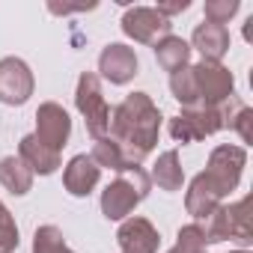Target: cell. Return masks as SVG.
<instances>
[{"mask_svg":"<svg viewBox=\"0 0 253 253\" xmlns=\"http://www.w3.org/2000/svg\"><path fill=\"white\" fill-rule=\"evenodd\" d=\"M158 134H161V110L146 92L125 95L110 110L107 137H113L134 164H140L155 149Z\"/></svg>","mask_w":253,"mask_h":253,"instance_id":"1","label":"cell"},{"mask_svg":"<svg viewBox=\"0 0 253 253\" xmlns=\"http://www.w3.org/2000/svg\"><path fill=\"white\" fill-rule=\"evenodd\" d=\"M149 173L143 167H131L119 173L104 191H101V214L107 220H125L146 197H149Z\"/></svg>","mask_w":253,"mask_h":253,"instance_id":"2","label":"cell"},{"mask_svg":"<svg viewBox=\"0 0 253 253\" xmlns=\"http://www.w3.org/2000/svg\"><path fill=\"white\" fill-rule=\"evenodd\" d=\"M75 104L86 122V131L92 140H101L107 137V128H110V107L104 101V89H101V78L95 72H84L81 81H78V89H75Z\"/></svg>","mask_w":253,"mask_h":253,"instance_id":"3","label":"cell"},{"mask_svg":"<svg viewBox=\"0 0 253 253\" xmlns=\"http://www.w3.org/2000/svg\"><path fill=\"white\" fill-rule=\"evenodd\" d=\"M244 164H247V152L241 146H217L211 155H209V167L203 170V176L209 179V185L220 194V197H229L238 182H241V173H244Z\"/></svg>","mask_w":253,"mask_h":253,"instance_id":"4","label":"cell"},{"mask_svg":"<svg viewBox=\"0 0 253 253\" xmlns=\"http://www.w3.org/2000/svg\"><path fill=\"white\" fill-rule=\"evenodd\" d=\"M223 128V110L220 107H194L182 110L170 119V137L176 143H197L203 137H211Z\"/></svg>","mask_w":253,"mask_h":253,"instance_id":"5","label":"cell"},{"mask_svg":"<svg viewBox=\"0 0 253 253\" xmlns=\"http://www.w3.org/2000/svg\"><path fill=\"white\" fill-rule=\"evenodd\" d=\"M194 78H197V89H200V104L203 107H220L235 92V78L220 63H206V60L197 63L194 66Z\"/></svg>","mask_w":253,"mask_h":253,"instance_id":"6","label":"cell"},{"mask_svg":"<svg viewBox=\"0 0 253 253\" xmlns=\"http://www.w3.org/2000/svg\"><path fill=\"white\" fill-rule=\"evenodd\" d=\"M170 18H164L155 6H131L122 15V33L140 45H155L158 39L170 36Z\"/></svg>","mask_w":253,"mask_h":253,"instance_id":"7","label":"cell"},{"mask_svg":"<svg viewBox=\"0 0 253 253\" xmlns=\"http://www.w3.org/2000/svg\"><path fill=\"white\" fill-rule=\"evenodd\" d=\"M33 72L21 57H3L0 60V101L18 107L33 95Z\"/></svg>","mask_w":253,"mask_h":253,"instance_id":"8","label":"cell"},{"mask_svg":"<svg viewBox=\"0 0 253 253\" xmlns=\"http://www.w3.org/2000/svg\"><path fill=\"white\" fill-rule=\"evenodd\" d=\"M45 146H51L54 152H60L66 143H69V134H72V119L69 113L63 110V104L57 101H45L39 104L36 110V131H33Z\"/></svg>","mask_w":253,"mask_h":253,"instance_id":"9","label":"cell"},{"mask_svg":"<svg viewBox=\"0 0 253 253\" xmlns=\"http://www.w3.org/2000/svg\"><path fill=\"white\" fill-rule=\"evenodd\" d=\"M137 69H140V63H137L134 48L122 45V42H110V45L101 51V57H98V72H101V78L110 81V84H116V86L128 84V81L137 75Z\"/></svg>","mask_w":253,"mask_h":253,"instance_id":"10","label":"cell"},{"mask_svg":"<svg viewBox=\"0 0 253 253\" xmlns=\"http://www.w3.org/2000/svg\"><path fill=\"white\" fill-rule=\"evenodd\" d=\"M116 241L122 253H158L161 235L146 217H125L116 232Z\"/></svg>","mask_w":253,"mask_h":253,"instance_id":"11","label":"cell"},{"mask_svg":"<svg viewBox=\"0 0 253 253\" xmlns=\"http://www.w3.org/2000/svg\"><path fill=\"white\" fill-rule=\"evenodd\" d=\"M101 179V167L89 155H75L63 170V185L72 197H89Z\"/></svg>","mask_w":253,"mask_h":253,"instance_id":"12","label":"cell"},{"mask_svg":"<svg viewBox=\"0 0 253 253\" xmlns=\"http://www.w3.org/2000/svg\"><path fill=\"white\" fill-rule=\"evenodd\" d=\"M220 194L209 185V179L203 176V173H197L194 179H191V185H188V194H185V209H188V214L194 217V223H200V220H206L217 206H220Z\"/></svg>","mask_w":253,"mask_h":253,"instance_id":"13","label":"cell"},{"mask_svg":"<svg viewBox=\"0 0 253 253\" xmlns=\"http://www.w3.org/2000/svg\"><path fill=\"white\" fill-rule=\"evenodd\" d=\"M191 45L203 54L206 63H220L223 54L229 51V30L220 27V24H209V21H203V24L194 30Z\"/></svg>","mask_w":253,"mask_h":253,"instance_id":"14","label":"cell"},{"mask_svg":"<svg viewBox=\"0 0 253 253\" xmlns=\"http://www.w3.org/2000/svg\"><path fill=\"white\" fill-rule=\"evenodd\" d=\"M18 158H21L33 173H42V176H51V173L60 167V152H54L51 146H45L36 134L21 137V143H18Z\"/></svg>","mask_w":253,"mask_h":253,"instance_id":"15","label":"cell"},{"mask_svg":"<svg viewBox=\"0 0 253 253\" xmlns=\"http://www.w3.org/2000/svg\"><path fill=\"white\" fill-rule=\"evenodd\" d=\"M155 60H158V66L164 72L176 75V72L188 69V63H191V45L185 39H179V36L170 33V36H164V39L155 42Z\"/></svg>","mask_w":253,"mask_h":253,"instance_id":"16","label":"cell"},{"mask_svg":"<svg viewBox=\"0 0 253 253\" xmlns=\"http://www.w3.org/2000/svg\"><path fill=\"white\" fill-rule=\"evenodd\" d=\"M0 185L15 197H24L33 188V170L18 155H6L0 158Z\"/></svg>","mask_w":253,"mask_h":253,"instance_id":"17","label":"cell"},{"mask_svg":"<svg viewBox=\"0 0 253 253\" xmlns=\"http://www.w3.org/2000/svg\"><path fill=\"white\" fill-rule=\"evenodd\" d=\"M149 182H155L161 191H179L182 182H185V170L179 164V152L176 149H167L158 155L152 173H149Z\"/></svg>","mask_w":253,"mask_h":253,"instance_id":"18","label":"cell"},{"mask_svg":"<svg viewBox=\"0 0 253 253\" xmlns=\"http://www.w3.org/2000/svg\"><path fill=\"white\" fill-rule=\"evenodd\" d=\"M89 158H92L98 167H107V170H113V173H125V170H131V167H140V164H134L128 155H125V149H122L113 137H101V140H95Z\"/></svg>","mask_w":253,"mask_h":253,"instance_id":"19","label":"cell"},{"mask_svg":"<svg viewBox=\"0 0 253 253\" xmlns=\"http://www.w3.org/2000/svg\"><path fill=\"white\" fill-rule=\"evenodd\" d=\"M226 209V226H229V238L250 244L253 241V229H250V197L223 206Z\"/></svg>","mask_w":253,"mask_h":253,"instance_id":"20","label":"cell"},{"mask_svg":"<svg viewBox=\"0 0 253 253\" xmlns=\"http://www.w3.org/2000/svg\"><path fill=\"white\" fill-rule=\"evenodd\" d=\"M170 92L176 95V101L185 107V110H194V107H203L200 104V89H197V78H194V66L170 75Z\"/></svg>","mask_w":253,"mask_h":253,"instance_id":"21","label":"cell"},{"mask_svg":"<svg viewBox=\"0 0 253 253\" xmlns=\"http://www.w3.org/2000/svg\"><path fill=\"white\" fill-rule=\"evenodd\" d=\"M33 253H75V250L66 244L63 232H60L54 223H45V226H39L36 235H33Z\"/></svg>","mask_w":253,"mask_h":253,"instance_id":"22","label":"cell"},{"mask_svg":"<svg viewBox=\"0 0 253 253\" xmlns=\"http://www.w3.org/2000/svg\"><path fill=\"white\" fill-rule=\"evenodd\" d=\"M223 110V125L238 131L241 143H250V122H253V110L247 104H235V110H229V104H220Z\"/></svg>","mask_w":253,"mask_h":253,"instance_id":"23","label":"cell"},{"mask_svg":"<svg viewBox=\"0 0 253 253\" xmlns=\"http://www.w3.org/2000/svg\"><path fill=\"white\" fill-rule=\"evenodd\" d=\"M206 250V235H203V226L200 223H188L179 229V241L173 250L167 253H203Z\"/></svg>","mask_w":253,"mask_h":253,"instance_id":"24","label":"cell"},{"mask_svg":"<svg viewBox=\"0 0 253 253\" xmlns=\"http://www.w3.org/2000/svg\"><path fill=\"white\" fill-rule=\"evenodd\" d=\"M18 247V226L9 214V209L0 203V253H12Z\"/></svg>","mask_w":253,"mask_h":253,"instance_id":"25","label":"cell"},{"mask_svg":"<svg viewBox=\"0 0 253 253\" xmlns=\"http://www.w3.org/2000/svg\"><path fill=\"white\" fill-rule=\"evenodd\" d=\"M235 12H238V0H209L206 3V21L209 24L226 27Z\"/></svg>","mask_w":253,"mask_h":253,"instance_id":"26","label":"cell"},{"mask_svg":"<svg viewBox=\"0 0 253 253\" xmlns=\"http://www.w3.org/2000/svg\"><path fill=\"white\" fill-rule=\"evenodd\" d=\"M191 3H188V0H179V3H158L155 9L164 15V18H170V15H179V12H185Z\"/></svg>","mask_w":253,"mask_h":253,"instance_id":"27","label":"cell"},{"mask_svg":"<svg viewBox=\"0 0 253 253\" xmlns=\"http://www.w3.org/2000/svg\"><path fill=\"white\" fill-rule=\"evenodd\" d=\"M232 253H247V250H232Z\"/></svg>","mask_w":253,"mask_h":253,"instance_id":"28","label":"cell"}]
</instances>
